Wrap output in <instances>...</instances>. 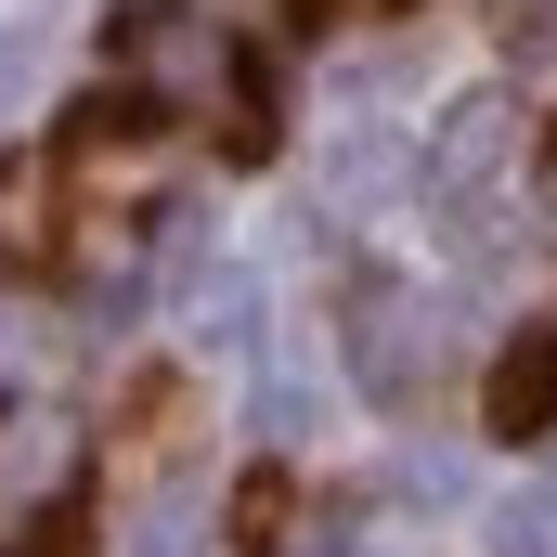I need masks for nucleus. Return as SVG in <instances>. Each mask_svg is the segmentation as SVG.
<instances>
[{"label": "nucleus", "mask_w": 557, "mask_h": 557, "mask_svg": "<svg viewBox=\"0 0 557 557\" xmlns=\"http://www.w3.org/2000/svg\"><path fill=\"white\" fill-rule=\"evenodd\" d=\"M117 78H131L143 117H208V104H221V117H234V156L273 143V91L208 39L182 0H131V13H117Z\"/></svg>", "instance_id": "f257e3e1"}, {"label": "nucleus", "mask_w": 557, "mask_h": 557, "mask_svg": "<svg viewBox=\"0 0 557 557\" xmlns=\"http://www.w3.org/2000/svg\"><path fill=\"white\" fill-rule=\"evenodd\" d=\"M519 169V104L506 91H454L441 104V131H428V156H416V195H428V221L441 234H493L480 208H493V182Z\"/></svg>", "instance_id": "f03ea898"}, {"label": "nucleus", "mask_w": 557, "mask_h": 557, "mask_svg": "<svg viewBox=\"0 0 557 557\" xmlns=\"http://www.w3.org/2000/svg\"><path fill=\"white\" fill-rule=\"evenodd\" d=\"M441 298H416L403 273H376V285H350V389L376 403V416H416L428 403V376H441Z\"/></svg>", "instance_id": "7ed1b4c3"}, {"label": "nucleus", "mask_w": 557, "mask_h": 557, "mask_svg": "<svg viewBox=\"0 0 557 557\" xmlns=\"http://www.w3.org/2000/svg\"><path fill=\"white\" fill-rule=\"evenodd\" d=\"M545 428H557V324H532L493 363V441H545Z\"/></svg>", "instance_id": "20e7f679"}, {"label": "nucleus", "mask_w": 557, "mask_h": 557, "mask_svg": "<svg viewBox=\"0 0 557 557\" xmlns=\"http://www.w3.org/2000/svg\"><path fill=\"white\" fill-rule=\"evenodd\" d=\"M52 260V156H13L0 169V273H39Z\"/></svg>", "instance_id": "39448f33"}, {"label": "nucleus", "mask_w": 557, "mask_h": 557, "mask_svg": "<svg viewBox=\"0 0 557 557\" xmlns=\"http://www.w3.org/2000/svg\"><path fill=\"white\" fill-rule=\"evenodd\" d=\"M480 557H557V480H519L480 506Z\"/></svg>", "instance_id": "423d86ee"}, {"label": "nucleus", "mask_w": 557, "mask_h": 557, "mask_svg": "<svg viewBox=\"0 0 557 557\" xmlns=\"http://www.w3.org/2000/svg\"><path fill=\"white\" fill-rule=\"evenodd\" d=\"M195 337H221V350H247V337H260V285H247V273H221L208 298H195Z\"/></svg>", "instance_id": "0eeeda50"}, {"label": "nucleus", "mask_w": 557, "mask_h": 557, "mask_svg": "<svg viewBox=\"0 0 557 557\" xmlns=\"http://www.w3.org/2000/svg\"><path fill=\"white\" fill-rule=\"evenodd\" d=\"M182 545H195V480H169V493L143 506V545L131 557H182Z\"/></svg>", "instance_id": "6e6552de"}, {"label": "nucleus", "mask_w": 557, "mask_h": 557, "mask_svg": "<svg viewBox=\"0 0 557 557\" xmlns=\"http://www.w3.org/2000/svg\"><path fill=\"white\" fill-rule=\"evenodd\" d=\"M13 557H91V519H78V506H39V519L13 532Z\"/></svg>", "instance_id": "1a4fd4ad"}, {"label": "nucleus", "mask_w": 557, "mask_h": 557, "mask_svg": "<svg viewBox=\"0 0 557 557\" xmlns=\"http://www.w3.org/2000/svg\"><path fill=\"white\" fill-rule=\"evenodd\" d=\"M389 493H416V506H454V467H441V454H403V467H389Z\"/></svg>", "instance_id": "9d476101"}, {"label": "nucleus", "mask_w": 557, "mask_h": 557, "mask_svg": "<svg viewBox=\"0 0 557 557\" xmlns=\"http://www.w3.org/2000/svg\"><path fill=\"white\" fill-rule=\"evenodd\" d=\"M285 557H376V532L363 519H311V545H285Z\"/></svg>", "instance_id": "9b49d317"}, {"label": "nucleus", "mask_w": 557, "mask_h": 557, "mask_svg": "<svg viewBox=\"0 0 557 557\" xmlns=\"http://www.w3.org/2000/svg\"><path fill=\"white\" fill-rule=\"evenodd\" d=\"M506 26L519 39H557V0H506Z\"/></svg>", "instance_id": "f8f14e48"}, {"label": "nucleus", "mask_w": 557, "mask_h": 557, "mask_svg": "<svg viewBox=\"0 0 557 557\" xmlns=\"http://www.w3.org/2000/svg\"><path fill=\"white\" fill-rule=\"evenodd\" d=\"M13 78H26V26H0V91H13Z\"/></svg>", "instance_id": "ddd939ff"}, {"label": "nucleus", "mask_w": 557, "mask_h": 557, "mask_svg": "<svg viewBox=\"0 0 557 557\" xmlns=\"http://www.w3.org/2000/svg\"><path fill=\"white\" fill-rule=\"evenodd\" d=\"M260 13H273V26H311V13H324V0H260Z\"/></svg>", "instance_id": "4468645a"}]
</instances>
